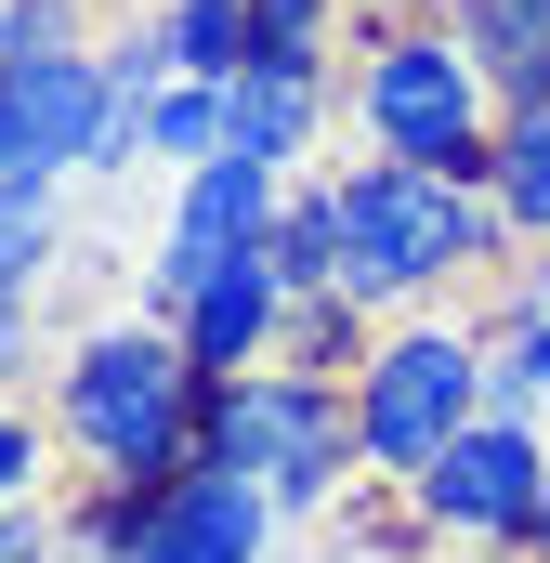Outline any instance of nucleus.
<instances>
[{
    "instance_id": "obj_1",
    "label": "nucleus",
    "mask_w": 550,
    "mask_h": 563,
    "mask_svg": "<svg viewBox=\"0 0 550 563\" xmlns=\"http://www.w3.org/2000/svg\"><path fill=\"white\" fill-rule=\"evenodd\" d=\"M53 445L92 472V485H170V472H197V445H210V367L184 354V328H92L79 354H66V380H53Z\"/></svg>"
},
{
    "instance_id": "obj_2",
    "label": "nucleus",
    "mask_w": 550,
    "mask_h": 563,
    "mask_svg": "<svg viewBox=\"0 0 550 563\" xmlns=\"http://www.w3.org/2000/svg\"><path fill=\"white\" fill-rule=\"evenodd\" d=\"M328 197H341V301H367V314H407V301L498 276L525 250L485 184H446L407 157H354V170H328Z\"/></svg>"
},
{
    "instance_id": "obj_3",
    "label": "nucleus",
    "mask_w": 550,
    "mask_h": 563,
    "mask_svg": "<svg viewBox=\"0 0 550 563\" xmlns=\"http://www.w3.org/2000/svg\"><path fill=\"white\" fill-rule=\"evenodd\" d=\"M341 119H354L367 157H407V170H446V184H485L498 170V92H485L472 40L446 13L367 26V53L341 79Z\"/></svg>"
},
{
    "instance_id": "obj_4",
    "label": "nucleus",
    "mask_w": 550,
    "mask_h": 563,
    "mask_svg": "<svg viewBox=\"0 0 550 563\" xmlns=\"http://www.w3.org/2000/svg\"><path fill=\"white\" fill-rule=\"evenodd\" d=\"M210 472H250L275 511H328L367 445H354V380H315V367H237L210 380Z\"/></svg>"
},
{
    "instance_id": "obj_5",
    "label": "nucleus",
    "mask_w": 550,
    "mask_h": 563,
    "mask_svg": "<svg viewBox=\"0 0 550 563\" xmlns=\"http://www.w3.org/2000/svg\"><path fill=\"white\" fill-rule=\"evenodd\" d=\"M472 420H485V341L472 328H394V341H367V367H354V445H367L381 485H419L432 445L472 432Z\"/></svg>"
},
{
    "instance_id": "obj_6",
    "label": "nucleus",
    "mask_w": 550,
    "mask_h": 563,
    "mask_svg": "<svg viewBox=\"0 0 550 563\" xmlns=\"http://www.w3.org/2000/svg\"><path fill=\"white\" fill-rule=\"evenodd\" d=\"M538 498H550V432L512 420V407H485L472 432H446L432 472L407 485V511L432 538H459V551H525L538 538Z\"/></svg>"
},
{
    "instance_id": "obj_7",
    "label": "nucleus",
    "mask_w": 550,
    "mask_h": 563,
    "mask_svg": "<svg viewBox=\"0 0 550 563\" xmlns=\"http://www.w3.org/2000/svg\"><path fill=\"white\" fill-rule=\"evenodd\" d=\"M275 197H288V170H263V157H197L184 170V197H170V223H157V263H144V314L170 328L184 301H197V276L210 263H237V250H263L275 236Z\"/></svg>"
},
{
    "instance_id": "obj_8",
    "label": "nucleus",
    "mask_w": 550,
    "mask_h": 563,
    "mask_svg": "<svg viewBox=\"0 0 550 563\" xmlns=\"http://www.w3.org/2000/svg\"><path fill=\"white\" fill-rule=\"evenodd\" d=\"M92 132H106V53L92 40H53V53L0 66V184L53 197L66 170H92Z\"/></svg>"
},
{
    "instance_id": "obj_9",
    "label": "nucleus",
    "mask_w": 550,
    "mask_h": 563,
    "mask_svg": "<svg viewBox=\"0 0 550 563\" xmlns=\"http://www.w3.org/2000/svg\"><path fill=\"white\" fill-rule=\"evenodd\" d=\"M288 525L250 472H170V485H144L132 525H119V563H263V538Z\"/></svg>"
},
{
    "instance_id": "obj_10",
    "label": "nucleus",
    "mask_w": 550,
    "mask_h": 563,
    "mask_svg": "<svg viewBox=\"0 0 550 563\" xmlns=\"http://www.w3.org/2000/svg\"><path fill=\"white\" fill-rule=\"evenodd\" d=\"M288 301H301V288L275 276V250H237V263H210V276H197V301H184L170 328H184V354H197L210 380H237V367H275Z\"/></svg>"
},
{
    "instance_id": "obj_11",
    "label": "nucleus",
    "mask_w": 550,
    "mask_h": 563,
    "mask_svg": "<svg viewBox=\"0 0 550 563\" xmlns=\"http://www.w3.org/2000/svg\"><path fill=\"white\" fill-rule=\"evenodd\" d=\"M328 106H341V79L328 66H237L223 79V144L237 157H263V170H288V157H315V132H328Z\"/></svg>"
},
{
    "instance_id": "obj_12",
    "label": "nucleus",
    "mask_w": 550,
    "mask_h": 563,
    "mask_svg": "<svg viewBox=\"0 0 550 563\" xmlns=\"http://www.w3.org/2000/svg\"><path fill=\"white\" fill-rule=\"evenodd\" d=\"M446 26L472 40L498 106H550V0H446Z\"/></svg>"
},
{
    "instance_id": "obj_13",
    "label": "nucleus",
    "mask_w": 550,
    "mask_h": 563,
    "mask_svg": "<svg viewBox=\"0 0 550 563\" xmlns=\"http://www.w3.org/2000/svg\"><path fill=\"white\" fill-rule=\"evenodd\" d=\"M485 197H498V223L550 250V106H498V170H485Z\"/></svg>"
},
{
    "instance_id": "obj_14",
    "label": "nucleus",
    "mask_w": 550,
    "mask_h": 563,
    "mask_svg": "<svg viewBox=\"0 0 550 563\" xmlns=\"http://www.w3.org/2000/svg\"><path fill=\"white\" fill-rule=\"evenodd\" d=\"M263 250H275V276L301 288V301H315V288H341V197H328V184H288Z\"/></svg>"
},
{
    "instance_id": "obj_15",
    "label": "nucleus",
    "mask_w": 550,
    "mask_h": 563,
    "mask_svg": "<svg viewBox=\"0 0 550 563\" xmlns=\"http://www.w3.org/2000/svg\"><path fill=\"white\" fill-rule=\"evenodd\" d=\"M157 40L184 79H237L250 66V0H157Z\"/></svg>"
},
{
    "instance_id": "obj_16",
    "label": "nucleus",
    "mask_w": 550,
    "mask_h": 563,
    "mask_svg": "<svg viewBox=\"0 0 550 563\" xmlns=\"http://www.w3.org/2000/svg\"><path fill=\"white\" fill-rule=\"evenodd\" d=\"M144 157H170V170L223 157V79H170V92H157V119H144Z\"/></svg>"
},
{
    "instance_id": "obj_17",
    "label": "nucleus",
    "mask_w": 550,
    "mask_h": 563,
    "mask_svg": "<svg viewBox=\"0 0 550 563\" xmlns=\"http://www.w3.org/2000/svg\"><path fill=\"white\" fill-rule=\"evenodd\" d=\"M341 13L354 0H250V66H328V40H341Z\"/></svg>"
},
{
    "instance_id": "obj_18",
    "label": "nucleus",
    "mask_w": 550,
    "mask_h": 563,
    "mask_svg": "<svg viewBox=\"0 0 550 563\" xmlns=\"http://www.w3.org/2000/svg\"><path fill=\"white\" fill-rule=\"evenodd\" d=\"M53 40H79V0H0V66H26Z\"/></svg>"
},
{
    "instance_id": "obj_19",
    "label": "nucleus",
    "mask_w": 550,
    "mask_h": 563,
    "mask_svg": "<svg viewBox=\"0 0 550 563\" xmlns=\"http://www.w3.org/2000/svg\"><path fill=\"white\" fill-rule=\"evenodd\" d=\"M26 498H40V420L0 407V511H26Z\"/></svg>"
},
{
    "instance_id": "obj_20",
    "label": "nucleus",
    "mask_w": 550,
    "mask_h": 563,
    "mask_svg": "<svg viewBox=\"0 0 550 563\" xmlns=\"http://www.w3.org/2000/svg\"><path fill=\"white\" fill-rule=\"evenodd\" d=\"M0 563H53V538H40V511H0Z\"/></svg>"
},
{
    "instance_id": "obj_21",
    "label": "nucleus",
    "mask_w": 550,
    "mask_h": 563,
    "mask_svg": "<svg viewBox=\"0 0 550 563\" xmlns=\"http://www.w3.org/2000/svg\"><path fill=\"white\" fill-rule=\"evenodd\" d=\"M26 367V288H0V380Z\"/></svg>"
},
{
    "instance_id": "obj_22",
    "label": "nucleus",
    "mask_w": 550,
    "mask_h": 563,
    "mask_svg": "<svg viewBox=\"0 0 550 563\" xmlns=\"http://www.w3.org/2000/svg\"><path fill=\"white\" fill-rule=\"evenodd\" d=\"M525 563H550V498H538V538H525Z\"/></svg>"
}]
</instances>
